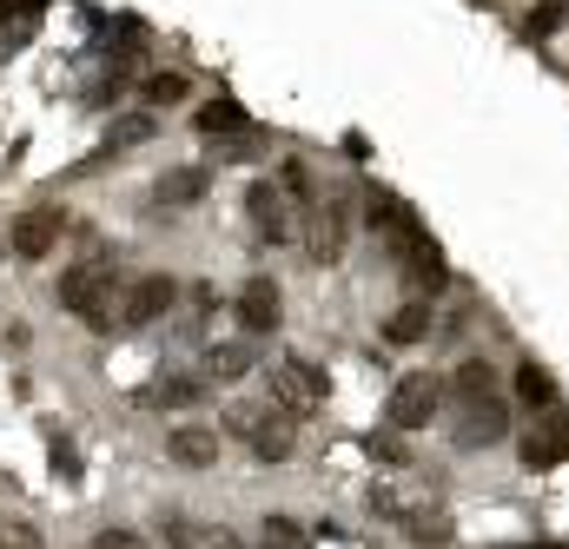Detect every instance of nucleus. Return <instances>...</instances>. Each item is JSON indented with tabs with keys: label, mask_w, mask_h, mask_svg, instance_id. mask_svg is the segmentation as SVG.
I'll use <instances>...</instances> for the list:
<instances>
[{
	"label": "nucleus",
	"mask_w": 569,
	"mask_h": 549,
	"mask_svg": "<svg viewBox=\"0 0 569 549\" xmlns=\"http://www.w3.org/2000/svg\"><path fill=\"white\" fill-rule=\"evenodd\" d=\"M279 186L291 192V199H305V206H311V172H305V159H284V166H279Z\"/></svg>",
	"instance_id": "nucleus-24"
},
{
	"label": "nucleus",
	"mask_w": 569,
	"mask_h": 549,
	"mask_svg": "<svg viewBox=\"0 0 569 549\" xmlns=\"http://www.w3.org/2000/svg\"><path fill=\"white\" fill-rule=\"evenodd\" d=\"M371 450H378L385 463H405V443H398V437H371Z\"/></svg>",
	"instance_id": "nucleus-27"
},
{
	"label": "nucleus",
	"mask_w": 569,
	"mask_h": 549,
	"mask_svg": "<svg viewBox=\"0 0 569 549\" xmlns=\"http://www.w3.org/2000/svg\"><path fill=\"white\" fill-rule=\"evenodd\" d=\"M266 549H305V530L291 517H266Z\"/></svg>",
	"instance_id": "nucleus-23"
},
{
	"label": "nucleus",
	"mask_w": 569,
	"mask_h": 549,
	"mask_svg": "<svg viewBox=\"0 0 569 549\" xmlns=\"http://www.w3.org/2000/svg\"><path fill=\"white\" fill-rule=\"evenodd\" d=\"M517 457H523V470H550V463H563V457H569V417H563V405H557V411H543L523 437H517Z\"/></svg>",
	"instance_id": "nucleus-8"
},
{
	"label": "nucleus",
	"mask_w": 569,
	"mask_h": 549,
	"mask_svg": "<svg viewBox=\"0 0 569 549\" xmlns=\"http://www.w3.org/2000/svg\"><path fill=\"white\" fill-rule=\"evenodd\" d=\"M186 93H192V80H186V73H172V67H166V73H146V80H140V100H146V107H179Z\"/></svg>",
	"instance_id": "nucleus-20"
},
{
	"label": "nucleus",
	"mask_w": 569,
	"mask_h": 549,
	"mask_svg": "<svg viewBox=\"0 0 569 549\" xmlns=\"http://www.w3.org/2000/svg\"><path fill=\"white\" fill-rule=\"evenodd\" d=\"M517 405H523V411H557V405H563V391H557L550 365H537V358H523V365H517Z\"/></svg>",
	"instance_id": "nucleus-14"
},
{
	"label": "nucleus",
	"mask_w": 569,
	"mask_h": 549,
	"mask_svg": "<svg viewBox=\"0 0 569 549\" xmlns=\"http://www.w3.org/2000/svg\"><path fill=\"white\" fill-rule=\"evenodd\" d=\"M212 549H239V543H232V537H219V543H212Z\"/></svg>",
	"instance_id": "nucleus-28"
},
{
	"label": "nucleus",
	"mask_w": 569,
	"mask_h": 549,
	"mask_svg": "<svg viewBox=\"0 0 569 549\" xmlns=\"http://www.w3.org/2000/svg\"><path fill=\"white\" fill-rule=\"evenodd\" d=\"M291 423H298V417H284L279 405H272L266 417H252L246 443H252V457H259V463H284V457L298 450V430H291Z\"/></svg>",
	"instance_id": "nucleus-10"
},
{
	"label": "nucleus",
	"mask_w": 569,
	"mask_h": 549,
	"mask_svg": "<svg viewBox=\"0 0 569 549\" xmlns=\"http://www.w3.org/2000/svg\"><path fill=\"white\" fill-rule=\"evenodd\" d=\"M345 246H351V212H345V199H331V206H311V266H345Z\"/></svg>",
	"instance_id": "nucleus-9"
},
{
	"label": "nucleus",
	"mask_w": 569,
	"mask_h": 549,
	"mask_svg": "<svg viewBox=\"0 0 569 549\" xmlns=\"http://www.w3.org/2000/svg\"><path fill=\"white\" fill-rule=\"evenodd\" d=\"M206 192H212V172H206V166H172V172H159V186H152V206L179 212V206H199Z\"/></svg>",
	"instance_id": "nucleus-12"
},
{
	"label": "nucleus",
	"mask_w": 569,
	"mask_h": 549,
	"mask_svg": "<svg viewBox=\"0 0 569 549\" xmlns=\"http://www.w3.org/2000/svg\"><path fill=\"white\" fill-rule=\"evenodd\" d=\"M113 285H120V272H113L107 259H80V266L60 272V305H67L87 331H113V318H120Z\"/></svg>",
	"instance_id": "nucleus-1"
},
{
	"label": "nucleus",
	"mask_w": 569,
	"mask_h": 549,
	"mask_svg": "<svg viewBox=\"0 0 569 549\" xmlns=\"http://www.w3.org/2000/svg\"><path fill=\"white\" fill-rule=\"evenodd\" d=\"M272 405L284 417H311L325 405V371L311 365V358H279L272 365Z\"/></svg>",
	"instance_id": "nucleus-3"
},
{
	"label": "nucleus",
	"mask_w": 569,
	"mask_h": 549,
	"mask_svg": "<svg viewBox=\"0 0 569 549\" xmlns=\"http://www.w3.org/2000/svg\"><path fill=\"white\" fill-rule=\"evenodd\" d=\"M252 378V345H212L206 351V385H239Z\"/></svg>",
	"instance_id": "nucleus-18"
},
{
	"label": "nucleus",
	"mask_w": 569,
	"mask_h": 549,
	"mask_svg": "<svg viewBox=\"0 0 569 549\" xmlns=\"http://www.w3.org/2000/svg\"><path fill=\"white\" fill-rule=\"evenodd\" d=\"M166 457L186 463V470H212L219 463V430L212 423H179V430H166Z\"/></svg>",
	"instance_id": "nucleus-11"
},
{
	"label": "nucleus",
	"mask_w": 569,
	"mask_h": 549,
	"mask_svg": "<svg viewBox=\"0 0 569 549\" xmlns=\"http://www.w3.org/2000/svg\"><path fill=\"white\" fill-rule=\"evenodd\" d=\"M60 232H67V212L40 199V206H27V212L13 219V239H7V246H13V259H27V266H40V259H47V252L60 246Z\"/></svg>",
	"instance_id": "nucleus-5"
},
{
	"label": "nucleus",
	"mask_w": 569,
	"mask_h": 549,
	"mask_svg": "<svg viewBox=\"0 0 569 549\" xmlns=\"http://www.w3.org/2000/svg\"><path fill=\"white\" fill-rule=\"evenodd\" d=\"M239 331L246 338H266V331H279V318H284V291H279V278L272 272H252L246 285H239Z\"/></svg>",
	"instance_id": "nucleus-6"
},
{
	"label": "nucleus",
	"mask_w": 569,
	"mask_h": 549,
	"mask_svg": "<svg viewBox=\"0 0 569 549\" xmlns=\"http://www.w3.org/2000/svg\"><path fill=\"white\" fill-rule=\"evenodd\" d=\"M418 338H430V298H405L385 318V345H418Z\"/></svg>",
	"instance_id": "nucleus-17"
},
{
	"label": "nucleus",
	"mask_w": 569,
	"mask_h": 549,
	"mask_svg": "<svg viewBox=\"0 0 569 549\" xmlns=\"http://www.w3.org/2000/svg\"><path fill=\"white\" fill-rule=\"evenodd\" d=\"M450 391H457V405H483V398H497V365H490V358H463V365L450 371Z\"/></svg>",
	"instance_id": "nucleus-16"
},
{
	"label": "nucleus",
	"mask_w": 569,
	"mask_h": 549,
	"mask_svg": "<svg viewBox=\"0 0 569 549\" xmlns=\"http://www.w3.org/2000/svg\"><path fill=\"white\" fill-rule=\"evenodd\" d=\"M199 398H206V378H152L140 391L146 411H192Z\"/></svg>",
	"instance_id": "nucleus-15"
},
{
	"label": "nucleus",
	"mask_w": 569,
	"mask_h": 549,
	"mask_svg": "<svg viewBox=\"0 0 569 549\" xmlns=\"http://www.w3.org/2000/svg\"><path fill=\"white\" fill-rule=\"evenodd\" d=\"M93 549H146V543H140V530H100Z\"/></svg>",
	"instance_id": "nucleus-26"
},
{
	"label": "nucleus",
	"mask_w": 569,
	"mask_h": 549,
	"mask_svg": "<svg viewBox=\"0 0 569 549\" xmlns=\"http://www.w3.org/2000/svg\"><path fill=\"white\" fill-rule=\"evenodd\" d=\"M159 133V113L152 107H140V113H127L113 133H107V146H100V159H113V152H127V146H146V139Z\"/></svg>",
	"instance_id": "nucleus-19"
},
{
	"label": "nucleus",
	"mask_w": 569,
	"mask_h": 549,
	"mask_svg": "<svg viewBox=\"0 0 569 549\" xmlns=\"http://www.w3.org/2000/svg\"><path fill=\"white\" fill-rule=\"evenodd\" d=\"M0 549H7V537H0Z\"/></svg>",
	"instance_id": "nucleus-29"
},
{
	"label": "nucleus",
	"mask_w": 569,
	"mask_h": 549,
	"mask_svg": "<svg viewBox=\"0 0 569 549\" xmlns=\"http://www.w3.org/2000/svg\"><path fill=\"white\" fill-rule=\"evenodd\" d=\"M199 133H246V107H239V100H212V107H199Z\"/></svg>",
	"instance_id": "nucleus-22"
},
{
	"label": "nucleus",
	"mask_w": 569,
	"mask_h": 549,
	"mask_svg": "<svg viewBox=\"0 0 569 549\" xmlns=\"http://www.w3.org/2000/svg\"><path fill=\"white\" fill-rule=\"evenodd\" d=\"M159 530H166V543H172V549H192V543H199V523H192V517H166Z\"/></svg>",
	"instance_id": "nucleus-25"
},
{
	"label": "nucleus",
	"mask_w": 569,
	"mask_h": 549,
	"mask_svg": "<svg viewBox=\"0 0 569 549\" xmlns=\"http://www.w3.org/2000/svg\"><path fill=\"white\" fill-rule=\"evenodd\" d=\"M503 437H510V405H503V398L463 405V430H457L463 450H477V443H503Z\"/></svg>",
	"instance_id": "nucleus-13"
},
{
	"label": "nucleus",
	"mask_w": 569,
	"mask_h": 549,
	"mask_svg": "<svg viewBox=\"0 0 569 549\" xmlns=\"http://www.w3.org/2000/svg\"><path fill=\"white\" fill-rule=\"evenodd\" d=\"M443 378L437 371H411V378H398L391 385V398H385V423L398 430V437H411V430H430L437 411H443Z\"/></svg>",
	"instance_id": "nucleus-2"
},
{
	"label": "nucleus",
	"mask_w": 569,
	"mask_h": 549,
	"mask_svg": "<svg viewBox=\"0 0 569 549\" xmlns=\"http://www.w3.org/2000/svg\"><path fill=\"white\" fill-rule=\"evenodd\" d=\"M246 212H252V232L259 239H272V246L291 239V192H284L279 179H252L246 186Z\"/></svg>",
	"instance_id": "nucleus-7"
},
{
	"label": "nucleus",
	"mask_w": 569,
	"mask_h": 549,
	"mask_svg": "<svg viewBox=\"0 0 569 549\" xmlns=\"http://www.w3.org/2000/svg\"><path fill=\"white\" fill-rule=\"evenodd\" d=\"M557 27H569V0H537L523 13V40H550Z\"/></svg>",
	"instance_id": "nucleus-21"
},
{
	"label": "nucleus",
	"mask_w": 569,
	"mask_h": 549,
	"mask_svg": "<svg viewBox=\"0 0 569 549\" xmlns=\"http://www.w3.org/2000/svg\"><path fill=\"white\" fill-rule=\"evenodd\" d=\"M172 305H179V278L172 272H146V278H133L127 298H120V325H127V331H146V325L172 318Z\"/></svg>",
	"instance_id": "nucleus-4"
}]
</instances>
